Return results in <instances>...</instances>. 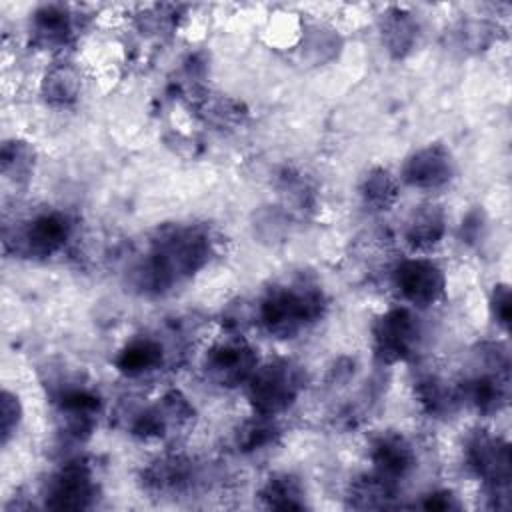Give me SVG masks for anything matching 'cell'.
I'll use <instances>...</instances> for the list:
<instances>
[{
  "instance_id": "cell-8",
  "label": "cell",
  "mask_w": 512,
  "mask_h": 512,
  "mask_svg": "<svg viewBox=\"0 0 512 512\" xmlns=\"http://www.w3.org/2000/svg\"><path fill=\"white\" fill-rule=\"evenodd\" d=\"M258 366L254 348L240 336H228L206 350L204 372L218 386L234 388L246 384Z\"/></svg>"
},
{
  "instance_id": "cell-19",
  "label": "cell",
  "mask_w": 512,
  "mask_h": 512,
  "mask_svg": "<svg viewBox=\"0 0 512 512\" xmlns=\"http://www.w3.org/2000/svg\"><path fill=\"white\" fill-rule=\"evenodd\" d=\"M416 398L430 416H446L460 404L458 388L436 374H426L418 380Z\"/></svg>"
},
{
  "instance_id": "cell-6",
  "label": "cell",
  "mask_w": 512,
  "mask_h": 512,
  "mask_svg": "<svg viewBox=\"0 0 512 512\" xmlns=\"http://www.w3.org/2000/svg\"><path fill=\"white\" fill-rule=\"evenodd\" d=\"M72 236V220L62 210H42L16 228V252L46 258L60 252Z\"/></svg>"
},
{
  "instance_id": "cell-12",
  "label": "cell",
  "mask_w": 512,
  "mask_h": 512,
  "mask_svg": "<svg viewBox=\"0 0 512 512\" xmlns=\"http://www.w3.org/2000/svg\"><path fill=\"white\" fill-rule=\"evenodd\" d=\"M454 176V158L442 144H428L416 150L402 166V180L420 190L446 186Z\"/></svg>"
},
{
  "instance_id": "cell-10",
  "label": "cell",
  "mask_w": 512,
  "mask_h": 512,
  "mask_svg": "<svg viewBox=\"0 0 512 512\" xmlns=\"http://www.w3.org/2000/svg\"><path fill=\"white\" fill-rule=\"evenodd\" d=\"M194 420V408L178 390L166 392L156 404L140 410L132 420V432L140 438H168Z\"/></svg>"
},
{
  "instance_id": "cell-15",
  "label": "cell",
  "mask_w": 512,
  "mask_h": 512,
  "mask_svg": "<svg viewBox=\"0 0 512 512\" xmlns=\"http://www.w3.org/2000/svg\"><path fill=\"white\" fill-rule=\"evenodd\" d=\"M446 234V214L436 204L418 206L404 228V240L412 250L426 252L440 244Z\"/></svg>"
},
{
  "instance_id": "cell-23",
  "label": "cell",
  "mask_w": 512,
  "mask_h": 512,
  "mask_svg": "<svg viewBox=\"0 0 512 512\" xmlns=\"http://www.w3.org/2000/svg\"><path fill=\"white\" fill-rule=\"evenodd\" d=\"M360 196L370 210H388L398 198V182L386 168H372L362 178Z\"/></svg>"
},
{
  "instance_id": "cell-25",
  "label": "cell",
  "mask_w": 512,
  "mask_h": 512,
  "mask_svg": "<svg viewBox=\"0 0 512 512\" xmlns=\"http://www.w3.org/2000/svg\"><path fill=\"white\" fill-rule=\"evenodd\" d=\"M2 176L6 180H16V184L26 182L34 168V150L22 140H8L2 146Z\"/></svg>"
},
{
  "instance_id": "cell-20",
  "label": "cell",
  "mask_w": 512,
  "mask_h": 512,
  "mask_svg": "<svg viewBox=\"0 0 512 512\" xmlns=\"http://www.w3.org/2000/svg\"><path fill=\"white\" fill-rule=\"evenodd\" d=\"M192 480L190 462L178 456H166L156 460L144 472V482L156 492H178Z\"/></svg>"
},
{
  "instance_id": "cell-27",
  "label": "cell",
  "mask_w": 512,
  "mask_h": 512,
  "mask_svg": "<svg viewBox=\"0 0 512 512\" xmlns=\"http://www.w3.org/2000/svg\"><path fill=\"white\" fill-rule=\"evenodd\" d=\"M490 310L498 326L504 330L510 328V288L506 284L494 286L492 300H490Z\"/></svg>"
},
{
  "instance_id": "cell-16",
  "label": "cell",
  "mask_w": 512,
  "mask_h": 512,
  "mask_svg": "<svg viewBox=\"0 0 512 512\" xmlns=\"http://www.w3.org/2000/svg\"><path fill=\"white\" fill-rule=\"evenodd\" d=\"M116 368L130 378L144 376L164 364V346L152 336L132 338L116 356Z\"/></svg>"
},
{
  "instance_id": "cell-1",
  "label": "cell",
  "mask_w": 512,
  "mask_h": 512,
  "mask_svg": "<svg viewBox=\"0 0 512 512\" xmlns=\"http://www.w3.org/2000/svg\"><path fill=\"white\" fill-rule=\"evenodd\" d=\"M212 254V238L200 226H166L154 236L148 254L134 270L138 288L162 294L204 268Z\"/></svg>"
},
{
  "instance_id": "cell-24",
  "label": "cell",
  "mask_w": 512,
  "mask_h": 512,
  "mask_svg": "<svg viewBox=\"0 0 512 512\" xmlns=\"http://www.w3.org/2000/svg\"><path fill=\"white\" fill-rule=\"evenodd\" d=\"M278 428L272 422V416H254L246 420L236 432V446L240 452H258L272 446L278 438Z\"/></svg>"
},
{
  "instance_id": "cell-13",
  "label": "cell",
  "mask_w": 512,
  "mask_h": 512,
  "mask_svg": "<svg viewBox=\"0 0 512 512\" xmlns=\"http://www.w3.org/2000/svg\"><path fill=\"white\" fill-rule=\"evenodd\" d=\"M370 460L374 474L396 486L416 468V450L402 434L382 432L372 440Z\"/></svg>"
},
{
  "instance_id": "cell-17",
  "label": "cell",
  "mask_w": 512,
  "mask_h": 512,
  "mask_svg": "<svg viewBox=\"0 0 512 512\" xmlns=\"http://www.w3.org/2000/svg\"><path fill=\"white\" fill-rule=\"evenodd\" d=\"M82 90V78L74 64L58 62L48 68L42 78V96L54 106H68L76 102Z\"/></svg>"
},
{
  "instance_id": "cell-5",
  "label": "cell",
  "mask_w": 512,
  "mask_h": 512,
  "mask_svg": "<svg viewBox=\"0 0 512 512\" xmlns=\"http://www.w3.org/2000/svg\"><path fill=\"white\" fill-rule=\"evenodd\" d=\"M374 352L386 362H404L414 358L424 340L420 318L408 308H392L384 312L374 324Z\"/></svg>"
},
{
  "instance_id": "cell-3",
  "label": "cell",
  "mask_w": 512,
  "mask_h": 512,
  "mask_svg": "<svg viewBox=\"0 0 512 512\" xmlns=\"http://www.w3.org/2000/svg\"><path fill=\"white\" fill-rule=\"evenodd\" d=\"M246 384L254 412L274 418L296 402L304 388V378L302 370L294 362L276 358L256 366Z\"/></svg>"
},
{
  "instance_id": "cell-21",
  "label": "cell",
  "mask_w": 512,
  "mask_h": 512,
  "mask_svg": "<svg viewBox=\"0 0 512 512\" xmlns=\"http://www.w3.org/2000/svg\"><path fill=\"white\" fill-rule=\"evenodd\" d=\"M416 36H418V24L412 18V14L400 8H392L382 18V40L392 56L400 58L406 52H410V48L416 42Z\"/></svg>"
},
{
  "instance_id": "cell-11",
  "label": "cell",
  "mask_w": 512,
  "mask_h": 512,
  "mask_svg": "<svg viewBox=\"0 0 512 512\" xmlns=\"http://www.w3.org/2000/svg\"><path fill=\"white\" fill-rule=\"evenodd\" d=\"M54 404L62 428L68 436L82 440L90 436L100 414L98 394L82 384H64L54 394Z\"/></svg>"
},
{
  "instance_id": "cell-29",
  "label": "cell",
  "mask_w": 512,
  "mask_h": 512,
  "mask_svg": "<svg viewBox=\"0 0 512 512\" xmlns=\"http://www.w3.org/2000/svg\"><path fill=\"white\" fill-rule=\"evenodd\" d=\"M422 508L446 512V510H458L460 502L456 500V496L450 490H436V492H430L424 496Z\"/></svg>"
},
{
  "instance_id": "cell-14",
  "label": "cell",
  "mask_w": 512,
  "mask_h": 512,
  "mask_svg": "<svg viewBox=\"0 0 512 512\" xmlns=\"http://www.w3.org/2000/svg\"><path fill=\"white\" fill-rule=\"evenodd\" d=\"M76 22L66 6L48 4L32 16V36L42 48H62L74 38Z\"/></svg>"
},
{
  "instance_id": "cell-18",
  "label": "cell",
  "mask_w": 512,
  "mask_h": 512,
  "mask_svg": "<svg viewBox=\"0 0 512 512\" xmlns=\"http://www.w3.org/2000/svg\"><path fill=\"white\" fill-rule=\"evenodd\" d=\"M260 500L274 510H302L306 508V494L302 482L292 474H274L260 488Z\"/></svg>"
},
{
  "instance_id": "cell-7",
  "label": "cell",
  "mask_w": 512,
  "mask_h": 512,
  "mask_svg": "<svg viewBox=\"0 0 512 512\" xmlns=\"http://www.w3.org/2000/svg\"><path fill=\"white\" fill-rule=\"evenodd\" d=\"M96 496L94 470L84 460L66 462L56 470L44 490V502L52 510H84Z\"/></svg>"
},
{
  "instance_id": "cell-2",
  "label": "cell",
  "mask_w": 512,
  "mask_h": 512,
  "mask_svg": "<svg viewBox=\"0 0 512 512\" xmlns=\"http://www.w3.org/2000/svg\"><path fill=\"white\" fill-rule=\"evenodd\" d=\"M326 310V296L318 282L296 276L290 282L268 288L258 306L262 326L278 336L292 338L306 326L318 322Z\"/></svg>"
},
{
  "instance_id": "cell-4",
  "label": "cell",
  "mask_w": 512,
  "mask_h": 512,
  "mask_svg": "<svg viewBox=\"0 0 512 512\" xmlns=\"http://www.w3.org/2000/svg\"><path fill=\"white\" fill-rule=\"evenodd\" d=\"M466 462L484 482L494 508L510 506V446L490 432H476L466 442Z\"/></svg>"
},
{
  "instance_id": "cell-28",
  "label": "cell",
  "mask_w": 512,
  "mask_h": 512,
  "mask_svg": "<svg viewBox=\"0 0 512 512\" xmlns=\"http://www.w3.org/2000/svg\"><path fill=\"white\" fill-rule=\"evenodd\" d=\"M462 34V42H466L468 48L472 50H478L480 46H488L490 44V34H492V28L484 22H468L462 26L460 30Z\"/></svg>"
},
{
  "instance_id": "cell-22",
  "label": "cell",
  "mask_w": 512,
  "mask_h": 512,
  "mask_svg": "<svg viewBox=\"0 0 512 512\" xmlns=\"http://www.w3.org/2000/svg\"><path fill=\"white\" fill-rule=\"evenodd\" d=\"M396 486L390 484L388 480L380 478L378 474H366L360 476L352 486H350V506L358 510H368V508H388L392 498H394Z\"/></svg>"
},
{
  "instance_id": "cell-26",
  "label": "cell",
  "mask_w": 512,
  "mask_h": 512,
  "mask_svg": "<svg viewBox=\"0 0 512 512\" xmlns=\"http://www.w3.org/2000/svg\"><path fill=\"white\" fill-rule=\"evenodd\" d=\"M20 418H22V408H20L18 396L4 390L2 392V422H0L2 444H6L10 440V436L16 432V428L20 424Z\"/></svg>"
},
{
  "instance_id": "cell-9",
  "label": "cell",
  "mask_w": 512,
  "mask_h": 512,
  "mask_svg": "<svg viewBox=\"0 0 512 512\" xmlns=\"http://www.w3.org/2000/svg\"><path fill=\"white\" fill-rule=\"evenodd\" d=\"M394 284L402 298L416 308L436 304L446 290L442 268L428 258L402 260L394 270Z\"/></svg>"
}]
</instances>
